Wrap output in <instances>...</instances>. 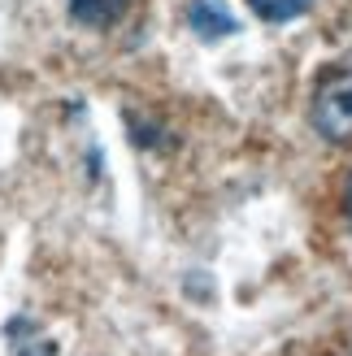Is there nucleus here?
I'll return each instance as SVG.
<instances>
[{"label": "nucleus", "instance_id": "2", "mask_svg": "<svg viewBox=\"0 0 352 356\" xmlns=\"http://www.w3.org/2000/svg\"><path fill=\"white\" fill-rule=\"evenodd\" d=\"M187 26L196 31L200 40H209V44L239 31L235 13L226 9V0H187Z\"/></svg>", "mask_w": 352, "mask_h": 356}, {"label": "nucleus", "instance_id": "1", "mask_svg": "<svg viewBox=\"0 0 352 356\" xmlns=\"http://www.w3.org/2000/svg\"><path fill=\"white\" fill-rule=\"evenodd\" d=\"M313 131L330 144H352V65L326 70L309 104Z\"/></svg>", "mask_w": 352, "mask_h": 356}, {"label": "nucleus", "instance_id": "3", "mask_svg": "<svg viewBox=\"0 0 352 356\" xmlns=\"http://www.w3.org/2000/svg\"><path fill=\"white\" fill-rule=\"evenodd\" d=\"M127 5L131 0H70V13H74V22L92 26V31H104L127 13Z\"/></svg>", "mask_w": 352, "mask_h": 356}, {"label": "nucleus", "instance_id": "5", "mask_svg": "<svg viewBox=\"0 0 352 356\" xmlns=\"http://www.w3.org/2000/svg\"><path fill=\"white\" fill-rule=\"evenodd\" d=\"M9 343H13V356H57L52 339H44V334L22 339V326H17V322H9Z\"/></svg>", "mask_w": 352, "mask_h": 356}, {"label": "nucleus", "instance_id": "4", "mask_svg": "<svg viewBox=\"0 0 352 356\" xmlns=\"http://www.w3.org/2000/svg\"><path fill=\"white\" fill-rule=\"evenodd\" d=\"M253 13L261 17V22H291V17L309 13L313 0H248Z\"/></svg>", "mask_w": 352, "mask_h": 356}, {"label": "nucleus", "instance_id": "6", "mask_svg": "<svg viewBox=\"0 0 352 356\" xmlns=\"http://www.w3.org/2000/svg\"><path fill=\"white\" fill-rule=\"evenodd\" d=\"M348 222H352V187H348Z\"/></svg>", "mask_w": 352, "mask_h": 356}]
</instances>
